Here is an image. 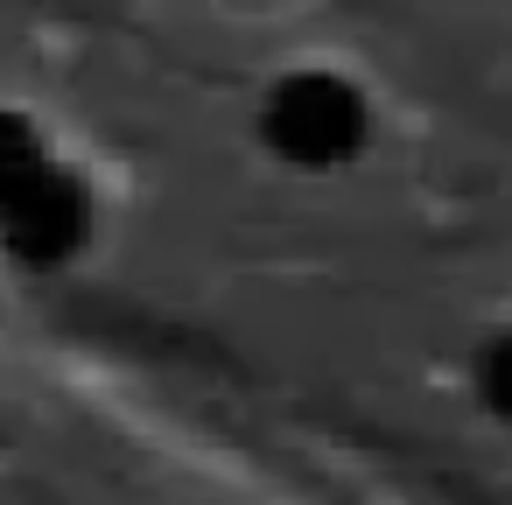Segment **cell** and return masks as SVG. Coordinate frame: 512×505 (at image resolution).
I'll return each instance as SVG.
<instances>
[{"label": "cell", "instance_id": "cell-1", "mask_svg": "<svg viewBox=\"0 0 512 505\" xmlns=\"http://www.w3.org/2000/svg\"><path fill=\"white\" fill-rule=\"evenodd\" d=\"M253 134L260 148L295 169V176H330L344 162L365 155L372 141V106L365 92L344 78V71H323V64H302V71H281L260 106H253Z\"/></svg>", "mask_w": 512, "mask_h": 505}, {"label": "cell", "instance_id": "cell-3", "mask_svg": "<svg viewBox=\"0 0 512 505\" xmlns=\"http://www.w3.org/2000/svg\"><path fill=\"white\" fill-rule=\"evenodd\" d=\"M225 8H274V0H225Z\"/></svg>", "mask_w": 512, "mask_h": 505}, {"label": "cell", "instance_id": "cell-2", "mask_svg": "<svg viewBox=\"0 0 512 505\" xmlns=\"http://www.w3.org/2000/svg\"><path fill=\"white\" fill-rule=\"evenodd\" d=\"M477 393H484L491 414L512 421V330H498V337L484 344V358H477Z\"/></svg>", "mask_w": 512, "mask_h": 505}]
</instances>
